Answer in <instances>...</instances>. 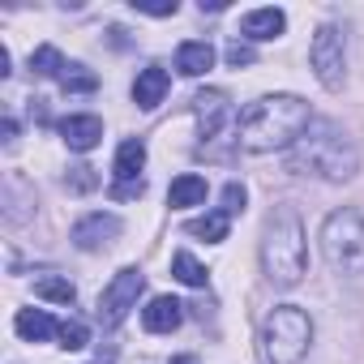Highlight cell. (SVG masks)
Instances as JSON below:
<instances>
[{
  "instance_id": "1",
  "label": "cell",
  "mask_w": 364,
  "mask_h": 364,
  "mask_svg": "<svg viewBox=\"0 0 364 364\" xmlns=\"http://www.w3.org/2000/svg\"><path fill=\"white\" fill-rule=\"evenodd\" d=\"M313 124L309 103L296 95H266L257 103H249L236 116V141L249 154H274V150H291L304 129Z\"/></svg>"
},
{
  "instance_id": "2",
  "label": "cell",
  "mask_w": 364,
  "mask_h": 364,
  "mask_svg": "<svg viewBox=\"0 0 364 364\" xmlns=\"http://www.w3.org/2000/svg\"><path fill=\"white\" fill-rule=\"evenodd\" d=\"M304 262H309V245H304V223L291 206L274 210L262 236V270L270 283L279 287H296L304 279Z\"/></svg>"
},
{
  "instance_id": "3",
  "label": "cell",
  "mask_w": 364,
  "mask_h": 364,
  "mask_svg": "<svg viewBox=\"0 0 364 364\" xmlns=\"http://www.w3.org/2000/svg\"><path fill=\"white\" fill-rule=\"evenodd\" d=\"M291 167L296 171H317L326 180H347L355 171V146L343 129L313 120L304 129V137L291 146Z\"/></svg>"
},
{
  "instance_id": "4",
  "label": "cell",
  "mask_w": 364,
  "mask_h": 364,
  "mask_svg": "<svg viewBox=\"0 0 364 364\" xmlns=\"http://www.w3.org/2000/svg\"><path fill=\"white\" fill-rule=\"evenodd\" d=\"M309 343H313V321L296 304H279L262 321V351L270 364H300L309 355Z\"/></svg>"
},
{
  "instance_id": "5",
  "label": "cell",
  "mask_w": 364,
  "mask_h": 364,
  "mask_svg": "<svg viewBox=\"0 0 364 364\" xmlns=\"http://www.w3.org/2000/svg\"><path fill=\"white\" fill-rule=\"evenodd\" d=\"M321 257L338 274H364V215L360 210H334L321 223Z\"/></svg>"
},
{
  "instance_id": "6",
  "label": "cell",
  "mask_w": 364,
  "mask_h": 364,
  "mask_svg": "<svg viewBox=\"0 0 364 364\" xmlns=\"http://www.w3.org/2000/svg\"><path fill=\"white\" fill-rule=\"evenodd\" d=\"M309 65L317 73V82L326 90H343L347 77V48H343V31L338 26H321L309 43Z\"/></svg>"
},
{
  "instance_id": "7",
  "label": "cell",
  "mask_w": 364,
  "mask_h": 364,
  "mask_svg": "<svg viewBox=\"0 0 364 364\" xmlns=\"http://www.w3.org/2000/svg\"><path fill=\"white\" fill-rule=\"evenodd\" d=\"M141 287H146V274H141L137 266H124V270L103 287V296H99V321H103V326H120V321L129 317V309H137Z\"/></svg>"
},
{
  "instance_id": "8",
  "label": "cell",
  "mask_w": 364,
  "mask_h": 364,
  "mask_svg": "<svg viewBox=\"0 0 364 364\" xmlns=\"http://www.w3.org/2000/svg\"><path fill=\"white\" fill-rule=\"evenodd\" d=\"M116 236H120V219H116V215H103V210H95V215H86V219L73 223V245L86 249V253L112 245Z\"/></svg>"
},
{
  "instance_id": "9",
  "label": "cell",
  "mask_w": 364,
  "mask_h": 364,
  "mask_svg": "<svg viewBox=\"0 0 364 364\" xmlns=\"http://www.w3.org/2000/svg\"><path fill=\"white\" fill-rule=\"evenodd\" d=\"M193 112H198V124H202V137H206V141L232 120V103H228L223 90H202V95L193 99Z\"/></svg>"
},
{
  "instance_id": "10",
  "label": "cell",
  "mask_w": 364,
  "mask_h": 364,
  "mask_svg": "<svg viewBox=\"0 0 364 364\" xmlns=\"http://www.w3.org/2000/svg\"><path fill=\"white\" fill-rule=\"evenodd\" d=\"M180 321H185V304H180L176 296H154L146 309H141V326L150 334H171Z\"/></svg>"
},
{
  "instance_id": "11",
  "label": "cell",
  "mask_w": 364,
  "mask_h": 364,
  "mask_svg": "<svg viewBox=\"0 0 364 364\" xmlns=\"http://www.w3.org/2000/svg\"><path fill=\"white\" fill-rule=\"evenodd\" d=\"M287 31V14L283 9H253L240 18V35L249 43H266V39H279Z\"/></svg>"
},
{
  "instance_id": "12",
  "label": "cell",
  "mask_w": 364,
  "mask_h": 364,
  "mask_svg": "<svg viewBox=\"0 0 364 364\" xmlns=\"http://www.w3.org/2000/svg\"><path fill=\"white\" fill-rule=\"evenodd\" d=\"M167 90H171V77H167V69H159V65H146V69L137 73V82H133V103H137L141 112H150V107H159V103L167 99Z\"/></svg>"
},
{
  "instance_id": "13",
  "label": "cell",
  "mask_w": 364,
  "mask_h": 364,
  "mask_svg": "<svg viewBox=\"0 0 364 364\" xmlns=\"http://www.w3.org/2000/svg\"><path fill=\"white\" fill-rule=\"evenodd\" d=\"M60 137L69 141V150H95L103 141V120L99 116H65L60 120Z\"/></svg>"
},
{
  "instance_id": "14",
  "label": "cell",
  "mask_w": 364,
  "mask_h": 364,
  "mask_svg": "<svg viewBox=\"0 0 364 364\" xmlns=\"http://www.w3.org/2000/svg\"><path fill=\"white\" fill-rule=\"evenodd\" d=\"M202 202H206V176H198V171H185L167 185V206L171 210H189V206H202Z\"/></svg>"
},
{
  "instance_id": "15",
  "label": "cell",
  "mask_w": 364,
  "mask_h": 364,
  "mask_svg": "<svg viewBox=\"0 0 364 364\" xmlns=\"http://www.w3.org/2000/svg\"><path fill=\"white\" fill-rule=\"evenodd\" d=\"M141 167H146V146H141L137 137L120 141V150H116V163H112L116 185H133V180H141Z\"/></svg>"
},
{
  "instance_id": "16",
  "label": "cell",
  "mask_w": 364,
  "mask_h": 364,
  "mask_svg": "<svg viewBox=\"0 0 364 364\" xmlns=\"http://www.w3.org/2000/svg\"><path fill=\"white\" fill-rule=\"evenodd\" d=\"M210 65H215V48L206 39H189V43L176 48V69L185 73V77H202Z\"/></svg>"
},
{
  "instance_id": "17",
  "label": "cell",
  "mask_w": 364,
  "mask_h": 364,
  "mask_svg": "<svg viewBox=\"0 0 364 364\" xmlns=\"http://www.w3.org/2000/svg\"><path fill=\"white\" fill-rule=\"evenodd\" d=\"M14 330H18L26 343H48L52 334H60V326H56V321H52V313H43V309H18Z\"/></svg>"
},
{
  "instance_id": "18",
  "label": "cell",
  "mask_w": 364,
  "mask_h": 364,
  "mask_svg": "<svg viewBox=\"0 0 364 364\" xmlns=\"http://www.w3.org/2000/svg\"><path fill=\"white\" fill-rule=\"evenodd\" d=\"M171 274L180 279V283H185V287H206V266L193 257V253H185V249H180V253H171Z\"/></svg>"
},
{
  "instance_id": "19",
  "label": "cell",
  "mask_w": 364,
  "mask_h": 364,
  "mask_svg": "<svg viewBox=\"0 0 364 364\" xmlns=\"http://www.w3.org/2000/svg\"><path fill=\"white\" fill-rule=\"evenodd\" d=\"M35 296L39 300H52V304H73L77 300V287L69 279H60V274H43V279H35Z\"/></svg>"
},
{
  "instance_id": "20",
  "label": "cell",
  "mask_w": 364,
  "mask_h": 364,
  "mask_svg": "<svg viewBox=\"0 0 364 364\" xmlns=\"http://www.w3.org/2000/svg\"><path fill=\"white\" fill-rule=\"evenodd\" d=\"M228 228H232V219L223 215V210H215V215H202V219H189V236H202V240H228Z\"/></svg>"
},
{
  "instance_id": "21",
  "label": "cell",
  "mask_w": 364,
  "mask_h": 364,
  "mask_svg": "<svg viewBox=\"0 0 364 364\" xmlns=\"http://www.w3.org/2000/svg\"><path fill=\"white\" fill-rule=\"evenodd\" d=\"M31 69H35L39 77H65V69H69V65H65V56H60L52 43H43V48H35V52H31Z\"/></svg>"
},
{
  "instance_id": "22",
  "label": "cell",
  "mask_w": 364,
  "mask_h": 364,
  "mask_svg": "<svg viewBox=\"0 0 364 364\" xmlns=\"http://www.w3.org/2000/svg\"><path fill=\"white\" fill-rule=\"evenodd\" d=\"M60 86H65L69 95H90V90L99 86V77H95V73H86L82 65H69V69H65V77H60Z\"/></svg>"
},
{
  "instance_id": "23",
  "label": "cell",
  "mask_w": 364,
  "mask_h": 364,
  "mask_svg": "<svg viewBox=\"0 0 364 364\" xmlns=\"http://www.w3.org/2000/svg\"><path fill=\"white\" fill-rule=\"evenodd\" d=\"M60 347L65 351H82L86 347V338H90V330H86V321H77V317H69V321H60Z\"/></svg>"
},
{
  "instance_id": "24",
  "label": "cell",
  "mask_w": 364,
  "mask_h": 364,
  "mask_svg": "<svg viewBox=\"0 0 364 364\" xmlns=\"http://www.w3.org/2000/svg\"><path fill=\"white\" fill-rule=\"evenodd\" d=\"M245 202H249L245 185H240V180H232V185L223 189V206H219V210H223V215L232 219V215H240V210H245Z\"/></svg>"
},
{
  "instance_id": "25",
  "label": "cell",
  "mask_w": 364,
  "mask_h": 364,
  "mask_svg": "<svg viewBox=\"0 0 364 364\" xmlns=\"http://www.w3.org/2000/svg\"><path fill=\"white\" fill-rule=\"evenodd\" d=\"M253 60H257L253 43H240V39L228 43V65H232V69H245V65H253Z\"/></svg>"
},
{
  "instance_id": "26",
  "label": "cell",
  "mask_w": 364,
  "mask_h": 364,
  "mask_svg": "<svg viewBox=\"0 0 364 364\" xmlns=\"http://www.w3.org/2000/svg\"><path fill=\"white\" fill-rule=\"evenodd\" d=\"M137 14H150V18H171L176 14V0H163V5H146V0H133Z\"/></svg>"
},
{
  "instance_id": "27",
  "label": "cell",
  "mask_w": 364,
  "mask_h": 364,
  "mask_svg": "<svg viewBox=\"0 0 364 364\" xmlns=\"http://www.w3.org/2000/svg\"><path fill=\"white\" fill-rule=\"evenodd\" d=\"M146 180H133V185H112V198H141Z\"/></svg>"
},
{
  "instance_id": "28",
  "label": "cell",
  "mask_w": 364,
  "mask_h": 364,
  "mask_svg": "<svg viewBox=\"0 0 364 364\" xmlns=\"http://www.w3.org/2000/svg\"><path fill=\"white\" fill-rule=\"evenodd\" d=\"M171 364H198V360H193V355H176Z\"/></svg>"
}]
</instances>
